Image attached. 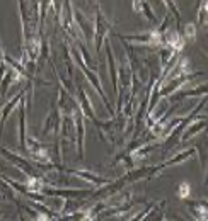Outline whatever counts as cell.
<instances>
[{
	"label": "cell",
	"instance_id": "cell-1",
	"mask_svg": "<svg viewBox=\"0 0 208 221\" xmlns=\"http://www.w3.org/2000/svg\"><path fill=\"white\" fill-rule=\"evenodd\" d=\"M189 194V187H188V184H183L181 187H179V196L181 197H186Z\"/></svg>",
	"mask_w": 208,
	"mask_h": 221
}]
</instances>
